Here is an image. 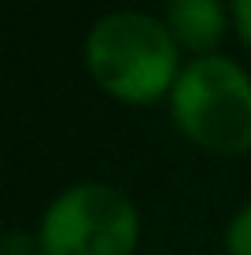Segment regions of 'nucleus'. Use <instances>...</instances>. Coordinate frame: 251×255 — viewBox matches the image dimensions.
<instances>
[{
  "label": "nucleus",
  "instance_id": "1",
  "mask_svg": "<svg viewBox=\"0 0 251 255\" xmlns=\"http://www.w3.org/2000/svg\"><path fill=\"white\" fill-rule=\"evenodd\" d=\"M85 67L103 93L122 104H152L174 93L177 41L167 22L144 11H111L85 37Z\"/></svg>",
  "mask_w": 251,
  "mask_h": 255
},
{
  "label": "nucleus",
  "instance_id": "2",
  "mask_svg": "<svg viewBox=\"0 0 251 255\" xmlns=\"http://www.w3.org/2000/svg\"><path fill=\"white\" fill-rule=\"evenodd\" d=\"M170 115L192 144L214 155L251 148V78L226 56H200L181 70Z\"/></svg>",
  "mask_w": 251,
  "mask_h": 255
},
{
  "label": "nucleus",
  "instance_id": "3",
  "mask_svg": "<svg viewBox=\"0 0 251 255\" xmlns=\"http://www.w3.org/2000/svg\"><path fill=\"white\" fill-rule=\"evenodd\" d=\"M141 222L115 185L82 181L59 192L41 218V255H133Z\"/></svg>",
  "mask_w": 251,
  "mask_h": 255
},
{
  "label": "nucleus",
  "instance_id": "4",
  "mask_svg": "<svg viewBox=\"0 0 251 255\" xmlns=\"http://www.w3.org/2000/svg\"><path fill=\"white\" fill-rule=\"evenodd\" d=\"M167 30L177 48L211 56L226 37V7L222 0H167Z\"/></svg>",
  "mask_w": 251,
  "mask_h": 255
},
{
  "label": "nucleus",
  "instance_id": "5",
  "mask_svg": "<svg viewBox=\"0 0 251 255\" xmlns=\"http://www.w3.org/2000/svg\"><path fill=\"white\" fill-rule=\"evenodd\" d=\"M226 252L229 255H251V207H244L226 230Z\"/></svg>",
  "mask_w": 251,
  "mask_h": 255
},
{
  "label": "nucleus",
  "instance_id": "6",
  "mask_svg": "<svg viewBox=\"0 0 251 255\" xmlns=\"http://www.w3.org/2000/svg\"><path fill=\"white\" fill-rule=\"evenodd\" d=\"M233 19H237L240 41L251 48V0H233Z\"/></svg>",
  "mask_w": 251,
  "mask_h": 255
}]
</instances>
